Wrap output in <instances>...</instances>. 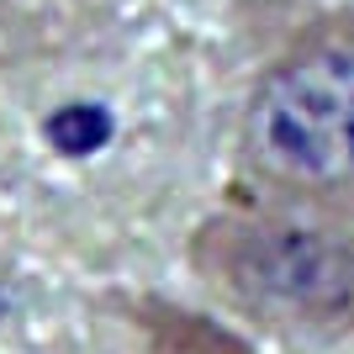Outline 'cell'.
<instances>
[{
	"mask_svg": "<svg viewBox=\"0 0 354 354\" xmlns=\"http://www.w3.org/2000/svg\"><path fill=\"white\" fill-rule=\"evenodd\" d=\"M238 159L286 201L354 191V21H317L249 85Z\"/></svg>",
	"mask_w": 354,
	"mask_h": 354,
	"instance_id": "1",
	"label": "cell"
},
{
	"mask_svg": "<svg viewBox=\"0 0 354 354\" xmlns=\"http://www.w3.org/2000/svg\"><path fill=\"white\" fill-rule=\"evenodd\" d=\"M196 265L227 301L275 328H333L354 317V243L286 217H222Z\"/></svg>",
	"mask_w": 354,
	"mask_h": 354,
	"instance_id": "2",
	"label": "cell"
}]
</instances>
